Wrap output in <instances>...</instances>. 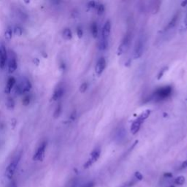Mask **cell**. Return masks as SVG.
<instances>
[{"label": "cell", "mask_w": 187, "mask_h": 187, "mask_svg": "<svg viewBox=\"0 0 187 187\" xmlns=\"http://www.w3.org/2000/svg\"><path fill=\"white\" fill-rule=\"evenodd\" d=\"M33 62H34V63L36 65H39V64H40V60H39L37 58H35V59L33 60Z\"/></svg>", "instance_id": "74e56055"}, {"label": "cell", "mask_w": 187, "mask_h": 187, "mask_svg": "<svg viewBox=\"0 0 187 187\" xmlns=\"http://www.w3.org/2000/svg\"><path fill=\"white\" fill-rule=\"evenodd\" d=\"M178 17H179V12H176L175 15H174V16H173V18L171 19V21L169 22V23L167 24V26H166L165 29L167 30V29H170L173 28V27L175 26V24H176L177 21H178Z\"/></svg>", "instance_id": "5bb4252c"}, {"label": "cell", "mask_w": 187, "mask_h": 187, "mask_svg": "<svg viewBox=\"0 0 187 187\" xmlns=\"http://www.w3.org/2000/svg\"><path fill=\"white\" fill-rule=\"evenodd\" d=\"M8 187H18L17 183H16V181H12V182H11L10 184V185L8 186Z\"/></svg>", "instance_id": "836d02e7"}, {"label": "cell", "mask_w": 187, "mask_h": 187, "mask_svg": "<svg viewBox=\"0 0 187 187\" xmlns=\"http://www.w3.org/2000/svg\"><path fill=\"white\" fill-rule=\"evenodd\" d=\"M130 41H131V33L127 32L126 35L124 36V39H123L122 42L120 44V45L118 48L117 53L118 55H121L128 48L129 45L130 44Z\"/></svg>", "instance_id": "7a4b0ae2"}, {"label": "cell", "mask_w": 187, "mask_h": 187, "mask_svg": "<svg viewBox=\"0 0 187 187\" xmlns=\"http://www.w3.org/2000/svg\"><path fill=\"white\" fill-rule=\"evenodd\" d=\"M105 66H106V62H105V59L104 57L100 58V59L98 60L97 63L96 67H95V71H96L97 74V75H101L103 72V70H105Z\"/></svg>", "instance_id": "30bf717a"}, {"label": "cell", "mask_w": 187, "mask_h": 187, "mask_svg": "<svg viewBox=\"0 0 187 187\" xmlns=\"http://www.w3.org/2000/svg\"><path fill=\"white\" fill-rule=\"evenodd\" d=\"M184 25H185V28L187 29V14L186 16L185 21H184Z\"/></svg>", "instance_id": "f35d334b"}, {"label": "cell", "mask_w": 187, "mask_h": 187, "mask_svg": "<svg viewBox=\"0 0 187 187\" xmlns=\"http://www.w3.org/2000/svg\"><path fill=\"white\" fill-rule=\"evenodd\" d=\"M97 5V4L95 1H91V2H89L88 3V7L89 8H96Z\"/></svg>", "instance_id": "f546056e"}, {"label": "cell", "mask_w": 187, "mask_h": 187, "mask_svg": "<svg viewBox=\"0 0 187 187\" xmlns=\"http://www.w3.org/2000/svg\"><path fill=\"white\" fill-rule=\"evenodd\" d=\"M87 88H88V84H86V83H84V84H81V86H80V91H81V93H84L86 91Z\"/></svg>", "instance_id": "83f0119b"}, {"label": "cell", "mask_w": 187, "mask_h": 187, "mask_svg": "<svg viewBox=\"0 0 187 187\" xmlns=\"http://www.w3.org/2000/svg\"><path fill=\"white\" fill-rule=\"evenodd\" d=\"M111 29V24H110V21H107L106 23L104 25L103 28L102 29V34H101V39L103 40H108L110 33Z\"/></svg>", "instance_id": "ba28073f"}, {"label": "cell", "mask_w": 187, "mask_h": 187, "mask_svg": "<svg viewBox=\"0 0 187 187\" xmlns=\"http://www.w3.org/2000/svg\"><path fill=\"white\" fill-rule=\"evenodd\" d=\"M61 113H62V105H61V104H59L58 106L56 107V108L54 112V114H53V116H54L55 119L59 118V116H60Z\"/></svg>", "instance_id": "603a6c76"}, {"label": "cell", "mask_w": 187, "mask_h": 187, "mask_svg": "<svg viewBox=\"0 0 187 187\" xmlns=\"http://www.w3.org/2000/svg\"><path fill=\"white\" fill-rule=\"evenodd\" d=\"M187 5V1H184V2H181V6L184 7Z\"/></svg>", "instance_id": "ab89813d"}, {"label": "cell", "mask_w": 187, "mask_h": 187, "mask_svg": "<svg viewBox=\"0 0 187 187\" xmlns=\"http://www.w3.org/2000/svg\"><path fill=\"white\" fill-rule=\"evenodd\" d=\"M99 156H100V149H96L91 153L90 158L88 160L93 164V163H95V162L97 161L98 159L99 158Z\"/></svg>", "instance_id": "7c38bea8"}, {"label": "cell", "mask_w": 187, "mask_h": 187, "mask_svg": "<svg viewBox=\"0 0 187 187\" xmlns=\"http://www.w3.org/2000/svg\"><path fill=\"white\" fill-rule=\"evenodd\" d=\"M185 181H186V178L185 177L183 176V175H180V176L176 177V178H175V180H174V183H175L176 185H178V186L184 185Z\"/></svg>", "instance_id": "ffe728a7"}, {"label": "cell", "mask_w": 187, "mask_h": 187, "mask_svg": "<svg viewBox=\"0 0 187 187\" xmlns=\"http://www.w3.org/2000/svg\"><path fill=\"white\" fill-rule=\"evenodd\" d=\"M16 79L14 77H10L8 79V83H7L6 88H5V93L7 94H10V91H12V89L13 88V87L15 86V84H16Z\"/></svg>", "instance_id": "4fadbf2b"}, {"label": "cell", "mask_w": 187, "mask_h": 187, "mask_svg": "<svg viewBox=\"0 0 187 187\" xmlns=\"http://www.w3.org/2000/svg\"><path fill=\"white\" fill-rule=\"evenodd\" d=\"M135 178L138 180V181H142L143 179V175H142V173L139 171H137L135 173Z\"/></svg>", "instance_id": "4316f807"}, {"label": "cell", "mask_w": 187, "mask_h": 187, "mask_svg": "<svg viewBox=\"0 0 187 187\" xmlns=\"http://www.w3.org/2000/svg\"><path fill=\"white\" fill-rule=\"evenodd\" d=\"M63 37L65 39V40H71L72 37H73V34H72L71 30L69 28L65 29L63 31Z\"/></svg>", "instance_id": "e0dca14e"}, {"label": "cell", "mask_w": 187, "mask_h": 187, "mask_svg": "<svg viewBox=\"0 0 187 187\" xmlns=\"http://www.w3.org/2000/svg\"><path fill=\"white\" fill-rule=\"evenodd\" d=\"M151 113V110H146L145 111H144L143 113H142V114L140 115V116L138 117V119H140L141 120V121H144V120H145V119H147V118L149 117V115H150Z\"/></svg>", "instance_id": "7402d4cb"}, {"label": "cell", "mask_w": 187, "mask_h": 187, "mask_svg": "<svg viewBox=\"0 0 187 187\" xmlns=\"http://www.w3.org/2000/svg\"><path fill=\"white\" fill-rule=\"evenodd\" d=\"M96 8L97 11V14L99 15V16L102 15L104 12V11H105V7H104V5L102 4H97Z\"/></svg>", "instance_id": "cb8c5ba5"}, {"label": "cell", "mask_w": 187, "mask_h": 187, "mask_svg": "<svg viewBox=\"0 0 187 187\" xmlns=\"http://www.w3.org/2000/svg\"><path fill=\"white\" fill-rule=\"evenodd\" d=\"M17 61H16V56L14 52L10 51V56L8 62V70L9 73H13L17 69Z\"/></svg>", "instance_id": "5b68a950"}, {"label": "cell", "mask_w": 187, "mask_h": 187, "mask_svg": "<svg viewBox=\"0 0 187 187\" xmlns=\"http://www.w3.org/2000/svg\"><path fill=\"white\" fill-rule=\"evenodd\" d=\"M173 175L171 173H165L164 174V178H173Z\"/></svg>", "instance_id": "1f68e13d"}, {"label": "cell", "mask_w": 187, "mask_h": 187, "mask_svg": "<svg viewBox=\"0 0 187 187\" xmlns=\"http://www.w3.org/2000/svg\"><path fill=\"white\" fill-rule=\"evenodd\" d=\"M21 158V155H18L16 156L10 163L8 167L6 168V171H5V176L8 180H12L13 176H14L15 173H16L17 167L18 166L19 162Z\"/></svg>", "instance_id": "6da1fadb"}, {"label": "cell", "mask_w": 187, "mask_h": 187, "mask_svg": "<svg viewBox=\"0 0 187 187\" xmlns=\"http://www.w3.org/2000/svg\"><path fill=\"white\" fill-rule=\"evenodd\" d=\"M23 105H25V106H27L28 105H29L30 103V97L29 96H28V95H26V96H25L24 97H23Z\"/></svg>", "instance_id": "484cf974"}, {"label": "cell", "mask_w": 187, "mask_h": 187, "mask_svg": "<svg viewBox=\"0 0 187 187\" xmlns=\"http://www.w3.org/2000/svg\"><path fill=\"white\" fill-rule=\"evenodd\" d=\"M46 142H43L39 146L36 153H34V156H33V160H34V161H43L44 158H45V149H46Z\"/></svg>", "instance_id": "3957f363"}, {"label": "cell", "mask_w": 187, "mask_h": 187, "mask_svg": "<svg viewBox=\"0 0 187 187\" xmlns=\"http://www.w3.org/2000/svg\"><path fill=\"white\" fill-rule=\"evenodd\" d=\"M14 33L17 36H21L22 33H23V29L21 26H16L14 29Z\"/></svg>", "instance_id": "d4e9b609"}, {"label": "cell", "mask_w": 187, "mask_h": 187, "mask_svg": "<svg viewBox=\"0 0 187 187\" xmlns=\"http://www.w3.org/2000/svg\"><path fill=\"white\" fill-rule=\"evenodd\" d=\"M75 117H76V112L74 111L72 113L71 116H70V119H71V120H73V121H74L75 119Z\"/></svg>", "instance_id": "e575fe53"}, {"label": "cell", "mask_w": 187, "mask_h": 187, "mask_svg": "<svg viewBox=\"0 0 187 187\" xmlns=\"http://www.w3.org/2000/svg\"><path fill=\"white\" fill-rule=\"evenodd\" d=\"M169 187H175V186H173V185H171V186H169Z\"/></svg>", "instance_id": "60d3db41"}, {"label": "cell", "mask_w": 187, "mask_h": 187, "mask_svg": "<svg viewBox=\"0 0 187 187\" xmlns=\"http://www.w3.org/2000/svg\"><path fill=\"white\" fill-rule=\"evenodd\" d=\"M186 168H187V160L184 161V162L182 163V164H181V169H186Z\"/></svg>", "instance_id": "d590c367"}, {"label": "cell", "mask_w": 187, "mask_h": 187, "mask_svg": "<svg viewBox=\"0 0 187 187\" xmlns=\"http://www.w3.org/2000/svg\"><path fill=\"white\" fill-rule=\"evenodd\" d=\"M172 93V88L170 86L162 87V88H159L156 90L155 92V96L159 99H162L164 98H167L171 95Z\"/></svg>", "instance_id": "277c9868"}, {"label": "cell", "mask_w": 187, "mask_h": 187, "mask_svg": "<svg viewBox=\"0 0 187 187\" xmlns=\"http://www.w3.org/2000/svg\"><path fill=\"white\" fill-rule=\"evenodd\" d=\"M6 107L7 108L10 110H12L15 108V102L12 98H8L6 102Z\"/></svg>", "instance_id": "d6986e66"}, {"label": "cell", "mask_w": 187, "mask_h": 187, "mask_svg": "<svg viewBox=\"0 0 187 187\" xmlns=\"http://www.w3.org/2000/svg\"><path fill=\"white\" fill-rule=\"evenodd\" d=\"M19 86H20L21 90L22 95H26V94L29 92L30 90H31L32 84L29 80L24 79V80H23V81L19 84Z\"/></svg>", "instance_id": "9c48e42d"}, {"label": "cell", "mask_w": 187, "mask_h": 187, "mask_svg": "<svg viewBox=\"0 0 187 187\" xmlns=\"http://www.w3.org/2000/svg\"><path fill=\"white\" fill-rule=\"evenodd\" d=\"M5 39L8 41H10L11 39H12V29H11L10 27H8V28L6 29V31H5Z\"/></svg>", "instance_id": "44dd1931"}, {"label": "cell", "mask_w": 187, "mask_h": 187, "mask_svg": "<svg viewBox=\"0 0 187 187\" xmlns=\"http://www.w3.org/2000/svg\"><path fill=\"white\" fill-rule=\"evenodd\" d=\"M63 95H64L63 88H57V89H56V91H54L53 95L52 100L56 101V100H57V99H60V98L62 97V96H63Z\"/></svg>", "instance_id": "9a60e30c"}, {"label": "cell", "mask_w": 187, "mask_h": 187, "mask_svg": "<svg viewBox=\"0 0 187 187\" xmlns=\"http://www.w3.org/2000/svg\"><path fill=\"white\" fill-rule=\"evenodd\" d=\"M83 30L81 29V28H77V37H79V38H81V37H83Z\"/></svg>", "instance_id": "4dcf8cb0"}, {"label": "cell", "mask_w": 187, "mask_h": 187, "mask_svg": "<svg viewBox=\"0 0 187 187\" xmlns=\"http://www.w3.org/2000/svg\"><path fill=\"white\" fill-rule=\"evenodd\" d=\"M8 60V53L5 45L0 46V67L2 69L5 68L6 62Z\"/></svg>", "instance_id": "8992f818"}, {"label": "cell", "mask_w": 187, "mask_h": 187, "mask_svg": "<svg viewBox=\"0 0 187 187\" xmlns=\"http://www.w3.org/2000/svg\"><path fill=\"white\" fill-rule=\"evenodd\" d=\"M11 124H12V127H15V126L16 125V123H17V121H16V120L15 119H12V120H11Z\"/></svg>", "instance_id": "8d00e7d4"}, {"label": "cell", "mask_w": 187, "mask_h": 187, "mask_svg": "<svg viewBox=\"0 0 187 187\" xmlns=\"http://www.w3.org/2000/svg\"><path fill=\"white\" fill-rule=\"evenodd\" d=\"M108 45V40H103L101 39L99 43V49L101 51H105V49H107Z\"/></svg>", "instance_id": "ac0fdd59"}, {"label": "cell", "mask_w": 187, "mask_h": 187, "mask_svg": "<svg viewBox=\"0 0 187 187\" xmlns=\"http://www.w3.org/2000/svg\"><path fill=\"white\" fill-rule=\"evenodd\" d=\"M143 122L142 121H141L140 119H137L135 121H133V123L131 125V132L132 133L133 135H135L140 129L141 124Z\"/></svg>", "instance_id": "8fae6325"}, {"label": "cell", "mask_w": 187, "mask_h": 187, "mask_svg": "<svg viewBox=\"0 0 187 187\" xmlns=\"http://www.w3.org/2000/svg\"><path fill=\"white\" fill-rule=\"evenodd\" d=\"M95 186V183L94 182H88L83 187H94Z\"/></svg>", "instance_id": "d6a6232c"}, {"label": "cell", "mask_w": 187, "mask_h": 187, "mask_svg": "<svg viewBox=\"0 0 187 187\" xmlns=\"http://www.w3.org/2000/svg\"><path fill=\"white\" fill-rule=\"evenodd\" d=\"M91 32L93 37H94V38H97L98 35V27H97V23H95V22L92 23V24H91Z\"/></svg>", "instance_id": "2e32d148"}, {"label": "cell", "mask_w": 187, "mask_h": 187, "mask_svg": "<svg viewBox=\"0 0 187 187\" xmlns=\"http://www.w3.org/2000/svg\"><path fill=\"white\" fill-rule=\"evenodd\" d=\"M167 67H164L163 69H162L161 71L159 72V75H158V77H157L158 80H159V79H160L162 77L163 75H164V72H165V70H167Z\"/></svg>", "instance_id": "f1b7e54d"}, {"label": "cell", "mask_w": 187, "mask_h": 187, "mask_svg": "<svg viewBox=\"0 0 187 187\" xmlns=\"http://www.w3.org/2000/svg\"><path fill=\"white\" fill-rule=\"evenodd\" d=\"M143 53V42L142 40H138L135 45V51H134V58L139 59Z\"/></svg>", "instance_id": "52a82bcc"}]
</instances>
